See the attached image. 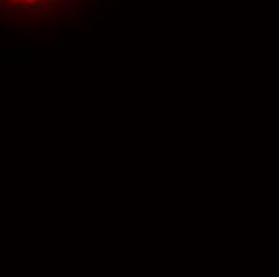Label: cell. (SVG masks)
I'll list each match as a JSON object with an SVG mask.
<instances>
[{
	"label": "cell",
	"mask_w": 279,
	"mask_h": 277,
	"mask_svg": "<svg viewBox=\"0 0 279 277\" xmlns=\"http://www.w3.org/2000/svg\"><path fill=\"white\" fill-rule=\"evenodd\" d=\"M13 7H23V8H29V7H35V5L45 3V2H52V0H5Z\"/></svg>",
	"instance_id": "1"
}]
</instances>
